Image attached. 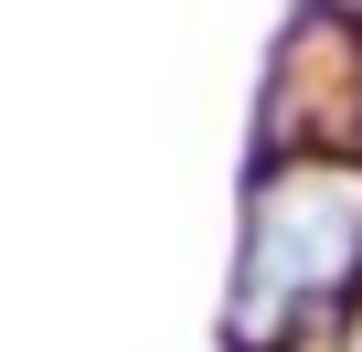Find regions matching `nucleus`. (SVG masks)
Masks as SVG:
<instances>
[{"label":"nucleus","instance_id":"nucleus-1","mask_svg":"<svg viewBox=\"0 0 362 352\" xmlns=\"http://www.w3.org/2000/svg\"><path fill=\"white\" fill-rule=\"evenodd\" d=\"M351 278H362V171H341V160L267 171V193L245 214V267H235V341L245 352L288 341Z\"/></svg>","mask_w":362,"mask_h":352},{"label":"nucleus","instance_id":"nucleus-2","mask_svg":"<svg viewBox=\"0 0 362 352\" xmlns=\"http://www.w3.org/2000/svg\"><path fill=\"white\" fill-rule=\"evenodd\" d=\"M351 352H362V341H351Z\"/></svg>","mask_w":362,"mask_h":352}]
</instances>
